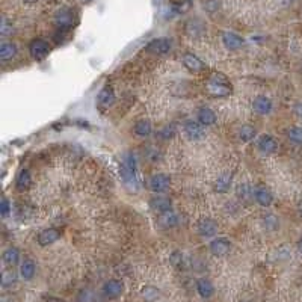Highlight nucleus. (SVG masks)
Masks as SVG:
<instances>
[{
  "instance_id": "f257e3e1",
  "label": "nucleus",
  "mask_w": 302,
  "mask_h": 302,
  "mask_svg": "<svg viewBox=\"0 0 302 302\" xmlns=\"http://www.w3.org/2000/svg\"><path fill=\"white\" fill-rule=\"evenodd\" d=\"M121 178L130 192H137L139 180L136 175V160L132 153H126L121 162Z\"/></svg>"
},
{
  "instance_id": "f03ea898",
  "label": "nucleus",
  "mask_w": 302,
  "mask_h": 302,
  "mask_svg": "<svg viewBox=\"0 0 302 302\" xmlns=\"http://www.w3.org/2000/svg\"><path fill=\"white\" fill-rule=\"evenodd\" d=\"M207 89L215 97H225V95L231 94V85L222 73H216L210 77Z\"/></svg>"
},
{
  "instance_id": "7ed1b4c3",
  "label": "nucleus",
  "mask_w": 302,
  "mask_h": 302,
  "mask_svg": "<svg viewBox=\"0 0 302 302\" xmlns=\"http://www.w3.org/2000/svg\"><path fill=\"white\" fill-rule=\"evenodd\" d=\"M124 293V283L121 279H109L103 284V295L109 299H116Z\"/></svg>"
},
{
  "instance_id": "20e7f679",
  "label": "nucleus",
  "mask_w": 302,
  "mask_h": 302,
  "mask_svg": "<svg viewBox=\"0 0 302 302\" xmlns=\"http://www.w3.org/2000/svg\"><path fill=\"white\" fill-rule=\"evenodd\" d=\"M169 185H171V180H169V177L165 175V174H156V175H153V177L150 178V182H148L150 189L154 193L165 192V191H168Z\"/></svg>"
},
{
  "instance_id": "39448f33",
  "label": "nucleus",
  "mask_w": 302,
  "mask_h": 302,
  "mask_svg": "<svg viewBox=\"0 0 302 302\" xmlns=\"http://www.w3.org/2000/svg\"><path fill=\"white\" fill-rule=\"evenodd\" d=\"M29 52L33 59L41 61L49 55V44L44 39H33L29 46Z\"/></svg>"
},
{
  "instance_id": "423d86ee",
  "label": "nucleus",
  "mask_w": 302,
  "mask_h": 302,
  "mask_svg": "<svg viewBox=\"0 0 302 302\" xmlns=\"http://www.w3.org/2000/svg\"><path fill=\"white\" fill-rule=\"evenodd\" d=\"M185 133L191 140H199L204 136V126L196 123V121L189 119V121L185 123Z\"/></svg>"
},
{
  "instance_id": "0eeeda50",
  "label": "nucleus",
  "mask_w": 302,
  "mask_h": 302,
  "mask_svg": "<svg viewBox=\"0 0 302 302\" xmlns=\"http://www.w3.org/2000/svg\"><path fill=\"white\" fill-rule=\"evenodd\" d=\"M230 248H231V244L225 237H218V239H213L210 242V252L216 257H222V255L228 254Z\"/></svg>"
},
{
  "instance_id": "6e6552de",
  "label": "nucleus",
  "mask_w": 302,
  "mask_h": 302,
  "mask_svg": "<svg viewBox=\"0 0 302 302\" xmlns=\"http://www.w3.org/2000/svg\"><path fill=\"white\" fill-rule=\"evenodd\" d=\"M147 50L151 52V53H157V55H164V53H168L171 50V41L168 38H157V39H153L148 46H147Z\"/></svg>"
},
{
  "instance_id": "1a4fd4ad",
  "label": "nucleus",
  "mask_w": 302,
  "mask_h": 302,
  "mask_svg": "<svg viewBox=\"0 0 302 302\" xmlns=\"http://www.w3.org/2000/svg\"><path fill=\"white\" fill-rule=\"evenodd\" d=\"M222 43L228 50H237L244 46V38L234 32H225L222 35Z\"/></svg>"
},
{
  "instance_id": "9d476101",
  "label": "nucleus",
  "mask_w": 302,
  "mask_h": 302,
  "mask_svg": "<svg viewBox=\"0 0 302 302\" xmlns=\"http://www.w3.org/2000/svg\"><path fill=\"white\" fill-rule=\"evenodd\" d=\"M59 237H61V233L56 228H46L38 234V244L41 247H49V245L55 244Z\"/></svg>"
},
{
  "instance_id": "9b49d317",
  "label": "nucleus",
  "mask_w": 302,
  "mask_h": 302,
  "mask_svg": "<svg viewBox=\"0 0 302 302\" xmlns=\"http://www.w3.org/2000/svg\"><path fill=\"white\" fill-rule=\"evenodd\" d=\"M73 23H74V14H73V11L64 8V9H61V11L56 14V25L61 29L71 28Z\"/></svg>"
},
{
  "instance_id": "f8f14e48",
  "label": "nucleus",
  "mask_w": 302,
  "mask_h": 302,
  "mask_svg": "<svg viewBox=\"0 0 302 302\" xmlns=\"http://www.w3.org/2000/svg\"><path fill=\"white\" fill-rule=\"evenodd\" d=\"M196 292L203 299H209L213 296L215 293V287L212 284V281H209L207 278H199L196 281Z\"/></svg>"
},
{
  "instance_id": "ddd939ff",
  "label": "nucleus",
  "mask_w": 302,
  "mask_h": 302,
  "mask_svg": "<svg viewBox=\"0 0 302 302\" xmlns=\"http://www.w3.org/2000/svg\"><path fill=\"white\" fill-rule=\"evenodd\" d=\"M183 65L191 71V73H199L204 70V64L199 57H196L192 53H186L183 56Z\"/></svg>"
},
{
  "instance_id": "4468645a",
  "label": "nucleus",
  "mask_w": 302,
  "mask_h": 302,
  "mask_svg": "<svg viewBox=\"0 0 302 302\" xmlns=\"http://www.w3.org/2000/svg\"><path fill=\"white\" fill-rule=\"evenodd\" d=\"M150 207L154 210V212H157V213H168V212H171V207H172V204H171V201L168 199V198H164V196H156V198H153L151 201H150Z\"/></svg>"
},
{
  "instance_id": "2eb2a0df",
  "label": "nucleus",
  "mask_w": 302,
  "mask_h": 302,
  "mask_svg": "<svg viewBox=\"0 0 302 302\" xmlns=\"http://www.w3.org/2000/svg\"><path fill=\"white\" fill-rule=\"evenodd\" d=\"M198 231L204 237H212L218 233V224L213 219L201 220L199 225H198Z\"/></svg>"
},
{
  "instance_id": "dca6fc26",
  "label": "nucleus",
  "mask_w": 302,
  "mask_h": 302,
  "mask_svg": "<svg viewBox=\"0 0 302 302\" xmlns=\"http://www.w3.org/2000/svg\"><path fill=\"white\" fill-rule=\"evenodd\" d=\"M252 108L260 115H268L272 110V102L268 97H257L252 103Z\"/></svg>"
},
{
  "instance_id": "f3484780",
  "label": "nucleus",
  "mask_w": 302,
  "mask_h": 302,
  "mask_svg": "<svg viewBox=\"0 0 302 302\" xmlns=\"http://www.w3.org/2000/svg\"><path fill=\"white\" fill-rule=\"evenodd\" d=\"M258 148L263 153L271 154V153H275L278 150V142L272 136H269V135H263L258 139Z\"/></svg>"
},
{
  "instance_id": "a211bd4d",
  "label": "nucleus",
  "mask_w": 302,
  "mask_h": 302,
  "mask_svg": "<svg viewBox=\"0 0 302 302\" xmlns=\"http://www.w3.org/2000/svg\"><path fill=\"white\" fill-rule=\"evenodd\" d=\"M198 123L203 126H213L216 123V113L209 108H201L198 110Z\"/></svg>"
},
{
  "instance_id": "6ab92c4d",
  "label": "nucleus",
  "mask_w": 302,
  "mask_h": 302,
  "mask_svg": "<svg viewBox=\"0 0 302 302\" xmlns=\"http://www.w3.org/2000/svg\"><path fill=\"white\" fill-rule=\"evenodd\" d=\"M254 196H255L257 203H258L260 206H263V207L271 206V204H272V199H274L272 193L269 192L266 188H257V189L254 191Z\"/></svg>"
},
{
  "instance_id": "aec40b11",
  "label": "nucleus",
  "mask_w": 302,
  "mask_h": 302,
  "mask_svg": "<svg viewBox=\"0 0 302 302\" xmlns=\"http://www.w3.org/2000/svg\"><path fill=\"white\" fill-rule=\"evenodd\" d=\"M231 183H233V172L227 171V172H224V174L220 175L219 178H218V182H216V186H215V189H216V191H218L219 193L228 192V189H230Z\"/></svg>"
},
{
  "instance_id": "412c9836",
  "label": "nucleus",
  "mask_w": 302,
  "mask_h": 302,
  "mask_svg": "<svg viewBox=\"0 0 302 302\" xmlns=\"http://www.w3.org/2000/svg\"><path fill=\"white\" fill-rule=\"evenodd\" d=\"M140 293L145 302H157L160 299V290L154 286H145Z\"/></svg>"
},
{
  "instance_id": "4be33fe9",
  "label": "nucleus",
  "mask_w": 302,
  "mask_h": 302,
  "mask_svg": "<svg viewBox=\"0 0 302 302\" xmlns=\"http://www.w3.org/2000/svg\"><path fill=\"white\" fill-rule=\"evenodd\" d=\"M113 100H115V94H113L112 88H109V86H106V88L98 94V105H100L102 108H109L110 105L113 103Z\"/></svg>"
},
{
  "instance_id": "5701e85b",
  "label": "nucleus",
  "mask_w": 302,
  "mask_h": 302,
  "mask_svg": "<svg viewBox=\"0 0 302 302\" xmlns=\"http://www.w3.org/2000/svg\"><path fill=\"white\" fill-rule=\"evenodd\" d=\"M18 260H20V252H18L17 248L11 247L3 252V261H5V265L15 266L18 263Z\"/></svg>"
},
{
  "instance_id": "b1692460",
  "label": "nucleus",
  "mask_w": 302,
  "mask_h": 302,
  "mask_svg": "<svg viewBox=\"0 0 302 302\" xmlns=\"http://www.w3.org/2000/svg\"><path fill=\"white\" fill-rule=\"evenodd\" d=\"M35 272H36V268H35V263L32 260H25L20 266V275L23 279H32L35 276Z\"/></svg>"
},
{
  "instance_id": "393cba45",
  "label": "nucleus",
  "mask_w": 302,
  "mask_h": 302,
  "mask_svg": "<svg viewBox=\"0 0 302 302\" xmlns=\"http://www.w3.org/2000/svg\"><path fill=\"white\" fill-rule=\"evenodd\" d=\"M17 55V46L12 43H3L0 46V59L2 61H9Z\"/></svg>"
},
{
  "instance_id": "a878e982",
  "label": "nucleus",
  "mask_w": 302,
  "mask_h": 302,
  "mask_svg": "<svg viewBox=\"0 0 302 302\" xmlns=\"http://www.w3.org/2000/svg\"><path fill=\"white\" fill-rule=\"evenodd\" d=\"M135 133L140 137L150 136L151 135V124L148 121H145V119L137 121L136 124H135Z\"/></svg>"
},
{
  "instance_id": "bb28decb",
  "label": "nucleus",
  "mask_w": 302,
  "mask_h": 302,
  "mask_svg": "<svg viewBox=\"0 0 302 302\" xmlns=\"http://www.w3.org/2000/svg\"><path fill=\"white\" fill-rule=\"evenodd\" d=\"M15 283H17V274L12 269L3 271V274H2V286L3 287H11Z\"/></svg>"
},
{
  "instance_id": "cd10ccee",
  "label": "nucleus",
  "mask_w": 302,
  "mask_h": 302,
  "mask_svg": "<svg viewBox=\"0 0 302 302\" xmlns=\"http://www.w3.org/2000/svg\"><path fill=\"white\" fill-rule=\"evenodd\" d=\"M29 185H30V174H29L28 169H23L17 177V188L20 191H25V189H28Z\"/></svg>"
},
{
  "instance_id": "c85d7f7f",
  "label": "nucleus",
  "mask_w": 302,
  "mask_h": 302,
  "mask_svg": "<svg viewBox=\"0 0 302 302\" xmlns=\"http://www.w3.org/2000/svg\"><path fill=\"white\" fill-rule=\"evenodd\" d=\"M239 137L242 142H249L255 137V129L251 126H242L240 132H239Z\"/></svg>"
},
{
  "instance_id": "c756f323",
  "label": "nucleus",
  "mask_w": 302,
  "mask_h": 302,
  "mask_svg": "<svg viewBox=\"0 0 302 302\" xmlns=\"http://www.w3.org/2000/svg\"><path fill=\"white\" fill-rule=\"evenodd\" d=\"M287 137L292 142L302 145V129L301 127H292V129H289L287 130Z\"/></svg>"
},
{
  "instance_id": "7c9ffc66",
  "label": "nucleus",
  "mask_w": 302,
  "mask_h": 302,
  "mask_svg": "<svg viewBox=\"0 0 302 302\" xmlns=\"http://www.w3.org/2000/svg\"><path fill=\"white\" fill-rule=\"evenodd\" d=\"M252 192H254V191H252V188H251L249 185H247V183H240V185L236 188V193H237V196H240V198H244V199H248Z\"/></svg>"
},
{
  "instance_id": "2f4dec72",
  "label": "nucleus",
  "mask_w": 302,
  "mask_h": 302,
  "mask_svg": "<svg viewBox=\"0 0 302 302\" xmlns=\"http://www.w3.org/2000/svg\"><path fill=\"white\" fill-rule=\"evenodd\" d=\"M160 222H162L165 227H175V225L178 224V218H177L172 212H168V213H164V215H162Z\"/></svg>"
},
{
  "instance_id": "473e14b6",
  "label": "nucleus",
  "mask_w": 302,
  "mask_h": 302,
  "mask_svg": "<svg viewBox=\"0 0 302 302\" xmlns=\"http://www.w3.org/2000/svg\"><path fill=\"white\" fill-rule=\"evenodd\" d=\"M12 33V25L6 20V17H2V22H0V35L2 36H8Z\"/></svg>"
},
{
  "instance_id": "72a5a7b5",
  "label": "nucleus",
  "mask_w": 302,
  "mask_h": 302,
  "mask_svg": "<svg viewBox=\"0 0 302 302\" xmlns=\"http://www.w3.org/2000/svg\"><path fill=\"white\" fill-rule=\"evenodd\" d=\"M265 225L269 228V230H276L278 227H279V220L276 216L274 215H268L266 218H265Z\"/></svg>"
},
{
  "instance_id": "f704fd0d",
  "label": "nucleus",
  "mask_w": 302,
  "mask_h": 302,
  "mask_svg": "<svg viewBox=\"0 0 302 302\" xmlns=\"http://www.w3.org/2000/svg\"><path fill=\"white\" fill-rule=\"evenodd\" d=\"M171 263H172L174 266L180 268L182 263H183V255H182V252H174V254L171 255Z\"/></svg>"
},
{
  "instance_id": "c9c22d12",
  "label": "nucleus",
  "mask_w": 302,
  "mask_h": 302,
  "mask_svg": "<svg viewBox=\"0 0 302 302\" xmlns=\"http://www.w3.org/2000/svg\"><path fill=\"white\" fill-rule=\"evenodd\" d=\"M9 209H11V207H9V201H8L6 198H3V199H2V206H0V212H2V215H3V216H6V215L9 213Z\"/></svg>"
},
{
  "instance_id": "e433bc0d",
  "label": "nucleus",
  "mask_w": 302,
  "mask_h": 302,
  "mask_svg": "<svg viewBox=\"0 0 302 302\" xmlns=\"http://www.w3.org/2000/svg\"><path fill=\"white\" fill-rule=\"evenodd\" d=\"M174 133H175V129H174V126H168V127H165L164 130H162V136L165 137V139H168V137H172L174 136Z\"/></svg>"
},
{
  "instance_id": "4c0bfd02",
  "label": "nucleus",
  "mask_w": 302,
  "mask_h": 302,
  "mask_svg": "<svg viewBox=\"0 0 302 302\" xmlns=\"http://www.w3.org/2000/svg\"><path fill=\"white\" fill-rule=\"evenodd\" d=\"M293 112L299 116V118H302V103H298V105H295V108H293Z\"/></svg>"
},
{
  "instance_id": "58836bf2",
  "label": "nucleus",
  "mask_w": 302,
  "mask_h": 302,
  "mask_svg": "<svg viewBox=\"0 0 302 302\" xmlns=\"http://www.w3.org/2000/svg\"><path fill=\"white\" fill-rule=\"evenodd\" d=\"M298 215H299V216L302 218V203H299V204H298Z\"/></svg>"
},
{
  "instance_id": "ea45409f",
  "label": "nucleus",
  "mask_w": 302,
  "mask_h": 302,
  "mask_svg": "<svg viewBox=\"0 0 302 302\" xmlns=\"http://www.w3.org/2000/svg\"><path fill=\"white\" fill-rule=\"evenodd\" d=\"M298 249H299V252L302 254V237L299 239V242H298Z\"/></svg>"
},
{
  "instance_id": "a19ab883",
  "label": "nucleus",
  "mask_w": 302,
  "mask_h": 302,
  "mask_svg": "<svg viewBox=\"0 0 302 302\" xmlns=\"http://www.w3.org/2000/svg\"><path fill=\"white\" fill-rule=\"evenodd\" d=\"M25 2H26V3H36L38 0H25Z\"/></svg>"
},
{
  "instance_id": "79ce46f5",
  "label": "nucleus",
  "mask_w": 302,
  "mask_h": 302,
  "mask_svg": "<svg viewBox=\"0 0 302 302\" xmlns=\"http://www.w3.org/2000/svg\"><path fill=\"white\" fill-rule=\"evenodd\" d=\"M83 3H89V2H91V0H82Z\"/></svg>"
},
{
  "instance_id": "37998d69",
  "label": "nucleus",
  "mask_w": 302,
  "mask_h": 302,
  "mask_svg": "<svg viewBox=\"0 0 302 302\" xmlns=\"http://www.w3.org/2000/svg\"><path fill=\"white\" fill-rule=\"evenodd\" d=\"M284 3H289V2H292V0H283Z\"/></svg>"
}]
</instances>
